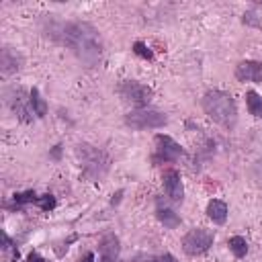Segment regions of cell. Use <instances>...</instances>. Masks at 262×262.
Returning a JSON list of instances; mask_svg holds the SVG:
<instances>
[{
  "mask_svg": "<svg viewBox=\"0 0 262 262\" xmlns=\"http://www.w3.org/2000/svg\"><path fill=\"white\" fill-rule=\"evenodd\" d=\"M59 35H61V43L68 45L82 63L92 68L100 61L102 41L98 31L90 23H82V20L66 23L59 27Z\"/></svg>",
  "mask_w": 262,
  "mask_h": 262,
  "instance_id": "1",
  "label": "cell"
},
{
  "mask_svg": "<svg viewBox=\"0 0 262 262\" xmlns=\"http://www.w3.org/2000/svg\"><path fill=\"white\" fill-rule=\"evenodd\" d=\"M203 108L209 115V119H213L215 123H219L227 129H231L237 121V106H235V100L231 98L229 92H223V90H217V88L205 92Z\"/></svg>",
  "mask_w": 262,
  "mask_h": 262,
  "instance_id": "2",
  "label": "cell"
},
{
  "mask_svg": "<svg viewBox=\"0 0 262 262\" xmlns=\"http://www.w3.org/2000/svg\"><path fill=\"white\" fill-rule=\"evenodd\" d=\"M76 154H78V158L82 162V170L88 178L98 180L108 170V156L102 149H98L90 143H80L76 147Z\"/></svg>",
  "mask_w": 262,
  "mask_h": 262,
  "instance_id": "3",
  "label": "cell"
},
{
  "mask_svg": "<svg viewBox=\"0 0 262 262\" xmlns=\"http://www.w3.org/2000/svg\"><path fill=\"white\" fill-rule=\"evenodd\" d=\"M125 123L131 127V129H158V127H164L168 123L166 115L156 111V108H149V106H143V108H135L131 113L125 115Z\"/></svg>",
  "mask_w": 262,
  "mask_h": 262,
  "instance_id": "4",
  "label": "cell"
},
{
  "mask_svg": "<svg viewBox=\"0 0 262 262\" xmlns=\"http://www.w3.org/2000/svg\"><path fill=\"white\" fill-rule=\"evenodd\" d=\"M215 242V233L207 227H194L182 237V250L188 256H201L205 254Z\"/></svg>",
  "mask_w": 262,
  "mask_h": 262,
  "instance_id": "5",
  "label": "cell"
},
{
  "mask_svg": "<svg viewBox=\"0 0 262 262\" xmlns=\"http://www.w3.org/2000/svg\"><path fill=\"white\" fill-rule=\"evenodd\" d=\"M119 94H121V98H123L125 102H131V104H135L137 108L147 106L149 100H151V96H154V92H151L149 86H145V84H141V82H135V80L123 82V84L119 86Z\"/></svg>",
  "mask_w": 262,
  "mask_h": 262,
  "instance_id": "6",
  "label": "cell"
},
{
  "mask_svg": "<svg viewBox=\"0 0 262 262\" xmlns=\"http://www.w3.org/2000/svg\"><path fill=\"white\" fill-rule=\"evenodd\" d=\"M8 104L12 108V113L23 121V123H31L35 117V111L31 106V92H25L23 88L12 90V94H8Z\"/></svg>",
  "mask_w": 262,
  "mask_h": 262,
  "instance_id": "7",
  "label": "cell"
},
{
  "mask_svg": "<svg viewBox=\"0 0 262 262\" xmlns=\"http://www.w3.org/2000/svg\"><path fill=\"white\" fill-rule=\"evenodd\" d=\"M184 156V149L170 135H156V156L154 162H174Z\"/></svg>",
  "mask_w": 262,
  "mask_h": 262,
  "instance_id": "8",
  "label": "cell"
},
{
  "mask_svg": "<svg viewBox=\"0 0 262 262\" xmlns=\"http://www.w3.org/2000/svg\"><path fill=\"white\" fill-rule=\"evenodd\" d=\"M235 78L239 82H262V61H239L235 66Z\"/></svg>",
  "mask_w": 262,
  "mask_h": 262,
  "instance_id": "9",
  "label": "cell"
},
{
  "mask_svg": "<svg viewBox=\"0 0 262 262\" xmlns=\"http://www.w3.org/2000/svg\"><path fill=\"white\" fill-rule=\"evenodd\" d=\"M164 190L166 194L170 196V201L174 203H180L182 196H184V186H182V180H180V174L176 170H168L164 174Z\"/></svg>",
  "mask_w": 262,
  "mask_h": 262,
  "instance_id": "10",
  "label": "cell"
},
{
  "mask_svg": "<svg viewBox=\"0 0 262 262\" xmlns=\"http://www.w3.org/2000/svg\"><path fill=\"white\" fill-rule=\"evenodd\" d=\"M20 63H23V57L18 51L10 49V47H4L2 49V55H0V70H2V76L8 78L10 74L18 72L20 70Z\"/></svg>",
  "mask_w": 262,
  "mask_h": 262,
  "instance_id": "11",
  "label": "cell"
},
{
  "mask_svg": "<svg viewBox=\"0 0 262 262\" xmlns=\"http://www.w3.org/2000/svg\"><path fill=\"white\" fill-rule=\"evenodd\" d=\"M119 256V237L115 233H106L100 239V262H117Z\"/></svg>",
  "mask_w": 262,
  "mask_h": 262,
  "instance_id": "12",
  "label": "cell"
},
{
  "mask_svg": "<svg viewBox=\"0 0 262 262\" xmlns=\"http://www.w3.org/2000/svg\"><path fill=\"white\" fill-rule=\"evenodd\" d=\"M156 217H158V221H160L166 229H176V227L180 225L178 213H174L170 207L162 205V201H158V205H156Z\"/></svg>",
  "mask_w": 262,
  "mask_h": 262,
  "instance_id": "13",
  "label": "cell"
},
{
  "mask_svg": "<svg viewBox=\"0 0 262 262\" xmlns=\"http://www.w3.org/2000/svg\"><path fill=\"white\" fill-rule=\"evenodd\" d=\"M207 217H209L213 223L223 225L225 219H227V205H225L223 201H219V199L209 201V205H207Z\"/></svg>",
  "mask_w": 262,
  "mask_h": 262,
  "instance_id": "14",
  "label": "cell"
},
{
  "mask_svg": "<svg viewBox=\"0 0 262 262\" xmlns=\"http://www.w3.org/2000/svg\"><path fill=\"white\" fill-rule=\"evenodd\" d=\"M246 106L254 119H262V96L256 90L246 92Z\"/></svg>",
  "mask_w": 262,
  "mask_h": 262,
  "instance_id": "15",
  "label": "cell"
},
{
  "mask_svg": "<svg viewBox=\"0 0 262 262\" xmlns=\"http://www.w3.org/2000/svg\"><path fill=\"white\" fill-rule=\"evenodd\" d=\"M227 246H229V250H231V254H233L235 258H244V256L248 254V242H246V237H242V235L229 237Z\"/></svg>",
  "mask_w": 262,
  "mask_h": 262,
  "instance_id": "16",
  "label": "cell"
},
{
  "mask_svg": "<svg viewBox=\"0 0 262 262\" xmlns=\"http://www.w3.org/2000/svg\"><path fill=\"white\" fill-rule=\"evenodd\" d=\"M31 106H33V111H35V117H45V113H47V102L41 98V94H39L37 88L31 90Z\"/></svg>",
  "mask_w": 262,
  "mask_h": 262,
  "instance_id": "17",
  "label": "cell"
},
{
  "mask_svg": "<svg viewBox=\"0 0 262 262\" xmlns=\"http://www.w3.org/2000/svg\"><path fill=\"white\" fill-rule=\"evenodd\" d=\"M12 201H14V205H16V207H20V205L37 203V194H35L33 190H25V192H16V194L12 196Z\"/></svg>",
  "mask_w": 262,
  "mask_h": 262,
  "instance_id": "18",
  "label": "cell"
},
{
  "mask_svg": "<svg viewBox=\"0 0 262 262\" xmlns=\"http://www.w3.org/2000/svg\"><path fill=\"white\" fill-rule=\"evenodd\" d=\"M133 51H135V55H139V57H143V59H154L151 49H149L143 41H135V43H133Z\"/></svg>",
  "mask_w": 262,
  "mask_h": 262,
  "instance_id": "19",
  "label": "cell"
},
{
  "mask_svg": "<svg viewBox=\"0 0 262 262\" xmlns=\"http://www.w3.org/2000/svg\"><path fill=\"white\" fill-rule=\"evenodd\" d=\"M41 211H51L55 207V196L53 194H43V196H37V203H35Z\"/></svg>",
  "mask_w": 262,
  "mask_h": 262,
  "instance_id": "20",
  "label": "cell"
},
{
  "mask_svg": "<svg viewBox=\"0 0 262 262\" xmlns=\"http://www.w3.org/2000/svg\"><path fill=\"white\" fill-rule=\"evenodd\" d=\"M246 25H250V27H260L262 25V16H258V12H254V10H248V12H244V18H242Z\"/></svg>",
  "mask_w": 262,
  "mask_h": 262,
  "instance_id": "21",
  "label": "cell"
},
{
  "mask_svg": "<svg viewBox=\"0 0 262 262\" xmlns=\"http://www.w3.org/2000/svg\"><path fill=\"white\" fill-rule=\"evenodd\" d=\"M151 262H176V258H174L172 254H162V256H158V258H154Z\"/></svg>",
  "mask_w": 262,
  "mask_h": 262,
  "instance_id": "22",
  "label": "cell"
},
{
  "mask_svg": "<svg viewBox=\"0 0 262 262\" xmlns=\"http://www.w3.org/2000/svg\"><path fill=\"white\" fill-rule=\"evenodd\" d=\"M27 262H45V260H43V256H41V254L31 252V254H29V258H27Z\"/></svg>",
  "mask_w": 262,
  "mask_h": 262,
  "instance_id": "23",
  "label": "cell"
},
{
  "mask_svg": "<svg viewBox=\"0 0 262 262\" xmlns=\"http://www.w3.org/2000/svg\"><path fill=\"white\" fill-rule=\"evenodd\" d=\"M10 248H12V239L4 233V250H10Z\"/></svg>",
  "mask_w": 262,
  "mask_h": 262,
  "instance_id": "24",
  "label": "cell"
},
{
  "mask_svg": "<svg viewBox=\"0 0 262 262\" xmlns=\"http://www.w3.org/2000/svg\"><path fill=\"white\" fill-rule=\"evenodd\" d=\"M80 262H94V254H92V252H88V254H86V256H84Z\"/></svg>",
  "mask_w": 262,
  "mask_h": 262,
  "instance_id": "25",
  "label": "cell"
},
{
  "mask_svg": "<svg viewBox=\"0 0 262 262\" xmlns=\"http://www.w3.org/2000/svg\"><path fill=\"white\" fill-rule=\"evenodd\" d=\"M59 147H61V145H55V149H53V158H59Z\"/></svg>",
  "mask_w": 262,
  "mask_h": 262,
  "instance_id": "26",
  "label": "cell"
},
{
  "mask_svg": "<svg viewBox=\"0 0 262 262\" xmlns=\"http://www.w3.org/2000/svg\"><path fill=\"white\" fill-rule=\"evenodd\" d=\"M258 168H260V178H262V162H258Z\"/></svg>",
  "mask_w": 262,
  "mask_h": 262,
  "instance_id": "27",
  "label": "cell"
}]
</instances>
